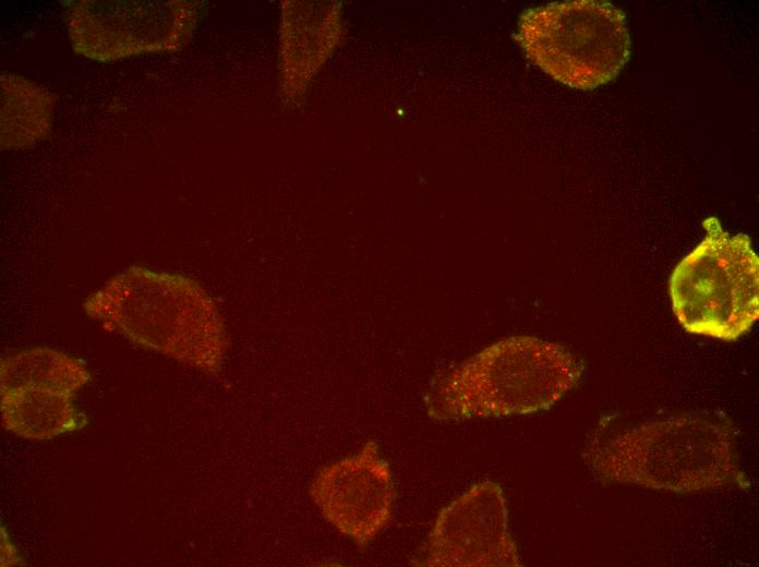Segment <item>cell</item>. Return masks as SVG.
I'll use <instances>...</instances> for the list:
<instances>
[{
    "label": "cell",
    "mask_w": 759,
    "mask_h": 567,
    "mask_svg": "<svg viewBox=\"0 0 759 567\" xmlns=\"http://www.w3.org/2000/svg\"><path fill=\"white\" fill-rule=\"evenodd\" d=\"M84 310L134 345L208 375L220 372L225 324L214 299L190 277L133 266L92 293Z\"/></svg>",
    "instance_id": "6da1fadb"
},
{
    "label": "cell",
    "mask_w": 759,
    "mask_h": 567,
    "mask_svg": "<svg viewBox=\"0 0 759 567\" xmlns=\"http://www.w3.org/2000/svg\"><path fill=\"white\" fill-rule=\"evenodd\" d=\"M583 460L600 478L663 492L690 493L728 485L746 490L736 432L725 417L684 414L592 437Z\"/></svg>",
    "instance_id": "7a4b0ae2"
},
{
    "label": "cell",
    "mask_w": 759,
    "mask_h": 567,
    "mask_svg": "<svg viewBox=\"0 0 759 567\" xmlns=\"http://www.w3.org/2000/svg\"><path fill=\"white\" fill-rule=\"evenodd\" d=\"M582 373V362L564 346L511 336L439 373L424 405L435 421L526 415L550 409Z\"/></svg>",
    "instance_id": "3957f363"
},
{
    "label": "cell",
    "mask_w": 759,
    "mask_h": 567,
    "mask_svg": "<svg viewBox=\"0 0 759 567\" xmlns=\"http://www.w3.org/2000/svg\"><path fill=\"white\" fill-rule=\"evenodd\" d=\"M700 243L674 267L673 313L688 333L735 341L759 318V257L745 233L730 234L710 216Z\"/></svg>",
    "instance_id": "277c9868"
},
{
    "label": "cell",
    "mask_w": 759,
    "mask_h": 567,
    "mask_svg": "<svg viewBox=\"0 0 759 567\" xmlns=\"http://www.w3.org/2000/svg\"><path fill=\"white\" fill-rule=\"evenodd\" d=\"M515 39L545 74L582 91L615 79L631 49L624 12L611 2L595 0L529 9L518 20Z\"/></svg>",
    "instance_id": "5b68a950"
},
{
    "label": "cell",
    "mask_w": 759,
    "mask_h": 567,
    "mask_svg": "<svg viewBox=\"0 0 759 567\" xmlns=\"http://www.w3.org/2000/svg\"><path fill=\"white\" fill-rule=\"evenodd\" d=\"M65 23L75 53L95 61L176 51L191 39L198 2L69 1Z\"/></svg>",
    "instance_id": "8992f818"
},
{
    "label": "cell",
    "mask_w": 759,
    "mask_h": 567,
    "mask_svg": "<svg viewBox=\"0 0 759 567\" xmlns=\"http://www.w3.org/2000/svg\"><path fill=\"white\" fill-rule=\"evenodd\" d=\"M422 566L519 567L501 485L483 480L437 514L426 539Z\"/></svg>",
    "instance_id": "52a82bcc"
},
{
    "label": "cell",
    "mask_w": 759,
    "mask_h": 567,
    "mask_svg": "<svg viewBox=\"0 0 759 567\" xmlns=\"http://www.w3.org/2000/svg\"><path fill=\"white\" fill-rule=\"evenodd\" d=\"M309 494L325 521L361 547L389 526L396 499L390 466L373 441L320 468Z\"/></svg>",
    "instance_id": "ba28073f"
},
{
    "label": "cell",
    "mask_w": 759,
    "mask_h": 567,
    "mask_svg": "<svg viewBox=\"0 0 759 567\" xmlns=\"http://www.w3.org/2000/svg\"><path fill=\"white\" fill-rule=\"evenodd\" d=\"M344 33L339 1L285 0L280 5L279 61L284 100L298 105Z\"/></svg>",
    "instance_id": "9c48e42d"
},
{
    "label": "cell",
    "mask_w": 759,
    "mask_h": 567,
    "mask_svg": "<svg viewBox=\"0 0 759 567\" xmlns=\"http://www.w3.org/2000/svg\"><path fill=\"white\" fill-rule=\"evenodd\" d=\"M0 396L3 427L22 438L49 439L86 424L71 395L27 388L3 390Z\"/></svg>",
    "instance_id": "30bf717a"
},
{
    "label": "cell",
    "mask_w": 759,
    "mask_h": 567,
    "mask_svg": "<svg viewBox=\"0 0 759 567\" xmlns=\"http://www.w3.org/2000/svg\"><path fill=\"white\" fill-rule=\"evenodd\" d=\"M1 148H27L50 133L55 96L45 87L19 75L2 73Z\"/></svg>",
    "instance_id": "8fae6325"
},
{
    "label": "cell",
    "mask_w": 759,
    "mask_h": 567,
    "mask_svg": "<svg viewBox=\"0 0 759 567\" xmlns=\"http://www.w3.org/2000/svg\"><path fill=\"white\" fill-rule=\"evenodd\" d=\"M89 378L82 361L48 347L22 350L0 363V391L28 388L72 396Z\"/></svg>",
    "instance_id": "7c38bea8"
}]
</instances>
